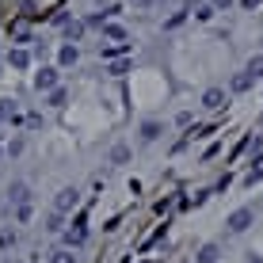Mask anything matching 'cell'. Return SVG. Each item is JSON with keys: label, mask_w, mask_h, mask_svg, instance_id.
Masks as SVG:
<instances>
[{"label": "cell", "mask_w": 263, "mask_h": 263, "mask_svg": "<svg viewBox=\"0 0 263 263\" xmlns=\"http://www.w3.org/2000/svg\"><path fill=\"white\" fill-rule=\"evenodd\" d=\"M77 202H80V191H77V187H61V191L53 195V210H58V214L77 210Z\"/></svg>", "instance_id": "cell-1"}, {"label": "cell", "mask_w": 263, "mask_h": 263, "mask_svg": "<svg viewBox=\"0 0 263 263\" xmlns=\"http://www.w3.org/2000/svg\"><path fill=\"white\" fill-rule=\"evenodd\" d=\"M256 221V214L248 210V206H240V210H233L229 217H225V225H229V233H244L248 225Z\"/></svg>", "instance_id": "cell-2"}, {"label": "cell", "mask_w": 263, "mask_h": 263, "mask_svg": "<svg viewBox=\"0 0 263 263\" xmlns=\"http://www.w3.org/2000/svg\"><path fill=\"white\" fill-rule=\"evenodd\" d=\"M34 88L39 92H53L58 88V69H39L34 72Z\"/></svg>", "instance_id": "cell-3"}, {"label": "cell", "mask_w": 263, "mask_h": 263, "mask_svg": "<svg viewBox=\"0 0 263 263\" xmlns=\"http://www.w3.org/2000/svg\"><path fill=\"white\" fill-rule=\"evenodd\" d=\"M8 198H12L15 206H31V187H27L23 179H15V183L8 187Z\"/></svg>", "instance_id": "cell-4"}, {"label": "cell", "mask_w": 263, "mask_h": 263, "mask_svg": "<svg viewBox=\"0 0 263 263\" xmlns=\"http://www.w3.org/2000/svg\"><path fill=\"white\" fill-rule=\"evenodd\" d=\"M88 240V229H84V217H77V225L72 229H65V244L69 248H80V244Z\"/></svg>", "instance_id": "cell-5"}, {"label": "cell", "mask_w": 263, "mask_h": 263, "mask_svg": "<svg viewBox=\"0 0 263 263\" xmlns=\"http://www.w3.org/2000/svg\"><path fill=\"white\" fill-rule=\"evenodd\" d=\"M198 263H217V259H221V244H202V248H198V256H195Z\"/></svg>", "instance_id": "cell-6"}, {"label": "cell", "mask_w": 263, "mask_h": 263, "mask_svg": "<svg viewBox=\"0 0 263 263\" xmlns=\"http://www.w3.org/2000/svg\"><path fill=\"white\" fill-rule=\"evenodd\" d=\"M221 103H225V92H221V88H210V92L202 96V107H210V111H217Z\"/></svg>", "instance_id": "cell-7"}, {"label": "cell", "mask_w": 263, "mask_h": 263, "mask_svg": "<svg viewBox=\"0 0 263 263\" xmlns=\"http://www.w3.org/2000/svg\"><path fill=\"white\" fill-rule=\"evenodd\" d=\"M77 58H80V50L72 46V42H69V46H61V50H58V61H61V65H77Z\"/></svg>", "instance_id": "cell-8"}, {"label": "cell", "mask_w": 263, "mask_h": 263, "mask_svg": "<svg viewBox=\"0 0 263 263\" xmlns=\"http://www.w3.org/2000/svg\"><path fill=\"white\" fill-rule=\"evenodd\" d=\"M157 138H160V122L157 119L141 122V141H157Z\"/></svg>", "instance_id": "cell-9"}, {"label": "cell", "mask_w": 263, "mask_h": 263, "mask_svg": "<svg viewBox=\"0 0 263 263\" xmlns=\"http://www.w3.org/2000/svg\"><path fill=\"white\" fill-rule=\"evenodd\" d=\"M20 119V111H15L12 99H0V122H15Z\"/></svg>", "instance_id": "cell-10"}, {"label": "cell", "mask_w": 263, "mask_h": 263, "mask_svg": "<svg viewBox=\"0 0 263 263\" xmlns=\"http://www.w3.org/2000/svg\"><path fill=\"white\" fill-rule=\"evenodd\" d=\"M244 72H248L252 80H259V77H263V53H256V58H248V69H244Z\"/></svg>", "instance_id": "cell-11"}, {"label": "cell", "mask_w": 263, "mask_h": 263, "mask_svg": "<svg viewBox=\"0 0 263 263\" xmlns=\"http://www.w3.org/2000/svg\"><path fill=\"white\" fill-rule=\"evenodd\" d=\"M8 61H12L15 69H27V65H31V53H27V50H12V53H8Z\"/></svg>", "instance_id": "cell-12"}, {"label": "cell", "mask_w": 263, "mask_h": 263, "mask_svg": "<svg viewBox=\"0 0 263 263\" xmlns=\"http://www.w3.org/2000/svg\"><path fill=\"white\" fill-rule=\"evenodd\" d=\"M103 34H107V39H115V42H119V46L126 42V31H122L119 23H103Z\"/></svg>", "instance_id": "cell-13"}, {"label": "cell", "mask_w": 263, "mask_h": 263, "mask_svg": "<svg viewBox=\"0 0 263 263\" xmlns=\"http://www.w3.org/2000/svg\"><path fill=\"white\" fill-rule=\"evenodd\" d=\"M61 229H65V214L53 210V214L46 217V233H61Z\"/></svg>", "instance_id": "cell-14"}, {"label": "cell", "mask_w": 263, "mask_h": 263, "mask_svg": "<svg viewBox=\"0 0 263 263\" xmlns=\"http://www.w3.org/2000/svg\"><path fill=\"white\" fill-rule=\"evenodd\" d=\"M252 88V77L248 72H237V77H233V92H248Z\"/></svg>", "instance_id": "cell-15"}, {"label": "cell", "mask_w": 263, "mask_h": 263, "mask_svg": "<svg viewBox=\"0 0 263 263\" xmlns=\"http://www.w3.org/2000/svg\"><path fill=\"white\" fill-rule=\"evenodd\" d=\"M111 160H115V164H126V160H130V149H126V145H115V149H111Z\"/></svg>", "instance_id": "cell-16"}, {"label": "cell", "mask_w": 263, "mask_h": 263, "mask_svg": "<svg viewBox=\"0 0 263 263\" xmlns=\"http://www.w3.org/2000/svg\"><path fill=\"white\" fill-rule=\"evenodd\" d=\"M65 99H69L65 88H53V92H50V107H65Z\"/></svg>", "instance_id": "cell-17"}, {"label": "cell", "mask_w": 263, "mask_h": 263, "mask_svg": "<svg viewBox=\"0 0 263 263\" xmlns=\"http://www.w3.org/2000/svg\"><path fill=\"white\" fill-rule=\"evenodd\" d=\"M50 263H77V256H72L69 248H61V252H53V256H50Z\"/></svg>", "instance_id": "cell-18"}, {"label": "cell", "mask_w": 263, "mask_h": 263, "mask_svg": "<svg viewBox=\"0 0 263 263\" xmlns=\"http://www.w3.org/2000/svg\"><path fill=\"white\" fill-rule=\"evenodd\" d=\"M31 217H34V206H15V221H31Z\"/></svg>", "instance_id": "cell-19"}, {"label": "cell", "mask_w": 263, "mask_h": 263, "mask_svg": "<svg viewBox=\"0 0 263 263\" xmlns=\"http://www.w3.org/2000/svg\"><path fill=\"white\" fill-rule=\"evenodd\" d=\"M65 34H69V42H77L84 34V23H65Z\"/></svg>", "instance_id": "cell-20"}, {"label": "cell", "mask_w": 263, "mask_h": 263, "mask_svg": "<svg viewBox=\"0 0 263 263\" xmlns=\"http://www.w3.org/2000/svg\"><path fill=\"white\" fill-rule=\"evenodd\" d=\"M210 8H214V12H229L233 0H210Z\"/></svg>", "instance_id": "cell-21"}, {"label": "cell", "mask_w": 263, "mask_h": 263, "mask_svg": "<svg viewBox=\"0 0 263 263\" xmlns=\"http://www.w3.org/2000/svg\"><path fill=\"white\" fill-rule=\"evenodd\" d=\"M8 153H12V157H20V153H23V141H20V138L8 141Z\"/></svg>", "instance_id": "cell-22"}, {"label": "cell", "mask_w": 263, "mask_h": 263, "mask_svg": "<svg viewBox=\"0 0 263 263\" xmlns=\"http://www.w3.org/2000/svg\"><path fill=\"white\" fill-rule=\"evenodd\" d=\"M240 8H248V12H256V8H259V0H240Z\"/></svg>", "instance_id": "cell-23"}, {"label": "cell", "mask_w": 263, "mask_h": 263, "mask_svg": "<svg viewBox=\"0 0 263 263\" xmlns=\"http://www.w3.org/2000/svg\"><path fill=\"white\" fill-rule=\"evenodd\" d=\"M130 4H134V8H153L157 0H130Z\"/></svg>", "instance_id": "cell-24"}, {"label": "cell", "mask_w": 263, "mask_h": 263, "mask_svg": "<svg viewBox=\"0 0 263 263\" xmlns=\"http://www.w3.org/2000/svg\"><path fill=\"white\" fill-rule=\"evenodd\" d=\"M244 263H263V259L256 256V252H248V259H244Z\"/></svg>", "instance_id": "cell-25"}]
</instances>
